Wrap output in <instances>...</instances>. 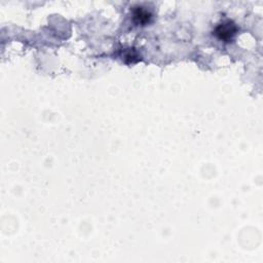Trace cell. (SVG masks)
Here are the masks:
<instances>
[{
    "instance_id": "cell-2",
    "label": "cell",
    "mask_w": 263,
    "mask_h": 263,
    "mask_svg": "<svg viewBox=\"0 0 263 263\" xmlns=\"http://www.w3.org/2000/svg\"><path fill=\"white\" fill-rule=\"evenodd\" d=\"M151 13L146 10L145 8L142 7H136L133 10V19L135 23L141 24V25H145L150 22L151 20Z\"/></svg>"
},
{
    "instance_id": "cell-1",
    "label": "cell",
    "mask_w": 263,
    "mask_h": 263,
    "mask_svg": "<svg viewBox=\"0 0 263 263\" xmlns=\"http://www.w3.org/2000/svg\"><path fill=\"white\" fill-rule=\"evenodd\" d=\"M236 31H237V28L235 24L232 21L227 20V21L222 22L216 27L215 35L220 40H223V42L225 43H229L230 40L233 38V36L235 35Z\"/></svg>"
}]
</instances>
